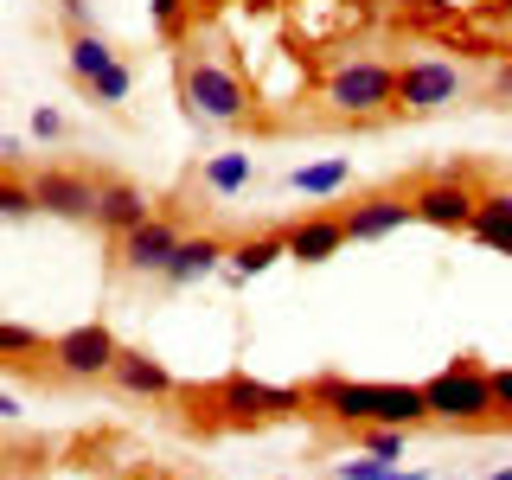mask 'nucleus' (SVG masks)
I'll use <instances>...</instances> for the list:
<instances>
[{"instance_id":"f8f14e48","label":"nucleus","mask_w":512,"mask_h":480,"mask_svg":"<svg viewBox=\"0 0 512 480\" xmlns=\"http://www.w3.org/2000/svg\"><path fill=\"white\" fill-rule=\"evenodd\" d=\"M352 244V231H346V218L340 212H308V218H295L288 224V263H327V256H340Z\"/></svg>"},{"instance_id":"cd10ccee","label":"nucleus","mask_w":512,"mask_h":480,"mask_svg":"<svg viewBox=\"0 0 512 480\" xmlns=\"http://www.w3.org/2000/svg\"><path fill=\"white\" fill-rule=\"evenodd\" d=\"M493 391H500V429H512V365L493 372Z\"/></svg>"},{"instance_id":"dca6fc26","label":"nucleus","mask_w":512,"mask_h":480,"mask_svg":"<svg viewBox=\"0 0 512 480\" xmlns=\"http://www.w3.org/2000/svg\"><path fill=\"white\" fill-rule=\"evenodd\" d=\"M276 256H288V231H256V237H237L231 244V276L237 282H250V276H263Z\"/></svg>"},{"instance_id":"423d86ee","label":"nucleus","mask_w":512,"mask_h":480,"mask_svg":"<svg viewBox=\"0 0 512 480\" xmlns=\"http://www.w3.org/2000/svg\"><path fill=\"white\" fill-rule=\"evenodd\" d=\"M468 103V71L442 58H410L397 64V116L410 122H429V116H448V109Z\"/></svg>"},{"instance_id":"4468645a","label":"nucleus","mask_w":512,"mask_h":480,"mask_svg":"<svg viewBox=\"0 0 512 480\" xmlns=\"http://www.w3.org/2000/svg\"><path fill=\"white\" fill-rule=\"evenodd\" d=\"M218 263H231V244H224L218 231H199V237H180V250H173V263H167V288H192V282H205Z\"/></svg>"},{"instance_id":"ddd939ff","label":"nucleus","mask_w":512,"mask_h":480,"mask_svg":"<svg viewBox=\"0 0 512 480\" xmlns=\"http://www.w3.org/2000/svg\"><path fill=\"white\" fill-rule=\"evenodd\" d=\"M109 384H116L122 397H141V404H167V397H180V384H173V372L154 359V352H135L122 346L116 372H109Z\"/></svg>"},{"instance_id":"20e7f679","label":"nucleus","mask_w":512,"mask_h":480,"mask_svg":"<svg viewBox=\"0 0 512 480\" xmlns=\"http://www.w3.org/2000/svg\"><path fill=\"white\" fill-rule=\"evenodd\" d=\"M423 391H429V410H436L442 429H461V436H493L500 429V391H493V372L474 352L448 359Z\"/></svg>"},{"instance_id":"7c9ffc66","label":"nucleus","mask_w":512,"mask_h":480,"mask_svg":"<svg viewBox=\"0 0 512 480\" xmlns=\"http://www.w3.org/2000/svg\"><path fill=\"white\" fill-rule=\"evenodd\" d=\"M154 480H199V474H154Z\"/></svg>"},{"instance_id":"f03ea898","label":"nucleus","mask_w":512,"mask_h":480,"mask_svg":"<svg viewBox=\"0 0 512 480\" xmlns=\"http://www.w3.org/2000/svg\"><path fill=\"white\" fill-rule=\"evenodd\" d=\"M186 404V423L199 429H269V423H288V416H301V384L288 391V384H263L250 372H224L218 384H192L180 391Z\"/></svg>"},{"instance_id":"7ed1b4c3","label":"nucleus","mask_w":512,"mask_h":480,"mask_svg":"<svg viewBox=\"0 0 512 480\" xmlns=\"http://www.w3.org/2000/svg\"><path fill=\"white\" fill-rule=\"evenodd\" d=\"M173 84H180V109L199 128H237L250 116V90L218 39H186L180 64H173Z\"/></svg>"},{"instance_id":"f3484780","label":"nucleus","mask_w":512,"mask_h":480,"mask_svg":"<svg viewBox=\"0 0 512 480\" xmlns=\"http://www.w3.org/2000/svg\"><path fill=\"white\" fill-rule=\"evenodd\" d=\"M64 64H71L77 84H96V77L116 64V45H109L103 32H71V45H64Z\"/></svg>"},{"instance_id":"412c9836","label":"nucleus","mask_w":512,"mask_h":480,"mask_svg":"<svg viewBox=\"0 0 512 480\" xmlns=\"http://www.w3.org/2000/svg\"><path fill=\"white\" fill-rule=\"evenodd\" d=\"M39 212V192H32V180L20 167H7V180H0V218L7 224H20V218H32Z\"/></svg>"},{"instance_id":"c756f323","label":"nucleus","mask_w":512,"mask_h":480,"mask_svg":"<svg viewBox=\"0 0 512 480\" xmlns=\"http://www.w3.org/2000/svg\"><path fill=\"white\" fill-rule=\"evenodd\" d=\"M493 103L512 109V58H500V71H493Z\"/></svg>"},{"instance_id":"0eeeda50","label":"nucleus","mask_w":512,"mask_h":480,"mask_svg":"<svg viewBox=\"0 0 512 480\" xmlns=\"http://www.w3.org/2000/svg\"><path fill=\"white\" fill-rule=\"evenodd\" d=\"M116 359H122V340L103 327V320L64 327L58 340H52V372H58V378H71V384H84V378H109V372H116Z\"/></svg>"},{"instance_id":"6ab92c4d","label":"nucleus","mask_w":512,"mask_h":480,"mask_svg":"<svg viewBox=\"0 0 512 480\" xmlns=\"http://www.w3.org/2000/svg\"><path fill=\"white\" fill-rule=\"evenodd\" d=\"M250 173H256V160L250 154H212L199 167V186L205 192H218V199H231V192H244L250 186Z\"/></svg>"},{"instance_id":"b1692460","label":"nucleus","mask_w":512,"mask_h":480,"mask_svg":"<svg viewBox=\"0 0 512 480\" xmlns=\"http://www.w3.org/2000/svg\"><path fill=\"white\" fill-rule=\"evenodd\" d=\"M352 436H359L365 448H372L378 461H397V455H404V436H410V429H391V423H378V429H352Z\"/></svg>"},{"instance_id":"5701e85b","label":"nucleus","mask_w":512,"mask_h":480,"mask_svg":"<svg viewBox=\"0 0 512 480\" xmlns=\"http://www.w3.org/2000/svg\"><path fill=\"white\" fill-rule=\"evenodd\" d=\"M84 90H90V103H109V109H116V103H122V96H128V90H135V71H128V64L116 58V64H109V71H103V77H96V84H84Z\"/></svg>"},{"instance_id":"2f4dec72","label":"nucleus","mask_w":512,"mask_h":480,"mask_svg":"<svg viewBox=\"0 0 512 480\" xmlns=\"http://www.w3.org/2000/svg\"><path fill=\"white\" fill-rule=\"evenodd\" d=\"M487 480H512V468H493V474H487Z\"/></svg>"},{"instance_id":"a878e982","label":"nucleus","mask_w":512,"mask_h":480,"mask_svg":"<svg viewBox=\"0 0 512 480\" xmlns=\"http://www.w3.org/2000/svg\"><path fill=\"white\" fill-rule=\"evenodd\" d=\"M154 32L160 39H180L186 32V0H154Z\"/></svg>"},{"instance_id":"4be33fe9","label":"nucleus","mask_w":512,"mask_h":480,"mask_svg":"<svg viewBox=\"0 0 512 480\" xmlns=\"http://www.w3.org/2000/svg\"><path fill=\"white\" fill-rule=\"evenodd\" d=\"M26 352H45V359H52V340H45V333H32V327H20V320H0V359L20 365Z\"/></svg>"},{"instance_id":"c85d7f7f","label":"nucleus","mask_w":512,"mask_h":480,"mask_svg":"<svg viewBox=\"0 0 512 480\" xmlns=\"http://www.w3.org/2000/svg\"><path fill=\"white\" fill-rule=\"evenodd\" d=\"M32 135H45V141L64 135V116H58V109H32Z\"/></svg>"},{"instance_id":"a211bd4d","label":"nucleus","mask_w":512,"mask_h":480,"mask_svg":"<svg viewBox=\"0 0 512 480\" xmlns=\"http://www.w3.org/2000/svg\"><path fill=\"white\" fill-rule=\"evenodd\" d=\"M474 237H480L487 250H506V256H512V192H480Z\"/></svg>"},{"instance_id":"393cba45","label":"nucleus","mask_w":512,"mask_h":480,"mask_svg":"<svg viewBox=\"0 0 512 480\" xmlns=\"http://www.w3.org/2000/svg\"><path fill=\"white\" fill-rule=\"evenodd\" d=\"M340 480H429L423 468H384V461H340Z\"/></svg>"},{"instance_id":"9d476101","label":"nucleus","mask_w":512,"mask_h":480,"mask_svg":"<svg viewBox=\"0 0 512 480\" xmlns=\"http://www.w3.org/2000/svg\"><path fill=\"white\" fill-rule=\"evenodd\" d=\"M32 192H39V212L71 218V224H96V192H103V180L71 173V167H45V173H32Z\"/></svg>"},{"instance_id":"473e14b6","label":"nucleus","mask_w":512,"mask_h":480,"mask_svg":"<svg viewBox=\"0 0 512 480\" xmlns=\"http://www.w3.org/2000/svg\"><path fill=\"white\" fill-rule=\"evenodd\" d=\"M333 480H340V474H333Z\"/></svg>"},{"instance_id":"6e6552de","label":"nucleus","mask_w":512,"mask_h":480,"mask_svg":"<svg viewBox=\"0 0 512 480\" xmlns=\"http://www.w3.org/2000/svg\"><path fill=\"white\" fill-rule=\"evenodd\" d=\"M340 218H346L352 244H378V237H391V231H404V224H416V192H404V186L359 192L352 205H340Z\"/></svg>"},{"instance_id":"9b49d317","label":"nucleus","mask_w":512,"mask_h":480,"mask_svg":"<svg viewBox=\"0 0 512 480\" xmlns=\"http://www.w3.org/2000/svg\"><path fill=\"white\" fill-rule=\"evenodd\" d=\"M173 250H180V231H173L167 218H148V224H135L128 237H116V256H122L128 276H167Z\"/></svg>"},{"instance_id":"f257e3e1","label":"nucleus","mask_w":512,"mask_h":480,"mask_svg":"<svg viewBox=\"0 0 512 480\" xmlns=\"http://www.w3.org/2000/svg\"><path fill=\"white\" fill-rule=\"evenodd\" d=\"M301 404L308 416H327V423H346V429H423L436 423L429 410V391L423 384H372V378H340V372H320L301 384Z\"/></svg>"},{"instance_id":"bb28decb","label":"nucleus","mask_w":512,"mask_h":480,"mask_svg":"<svg viewBox=\"0 0 512 480\" xmlns=\"http://www.w3.org/2000/svg\"><path fill=\"white\" fill-rule=\"evenodd\" d=\"M58 13L71 32H90V0H58Z\"/></svg>"},{"instance_id":"2eb2a0df","label":"nucleus","mask_w":512,"mask_h":480,"mask_svg":"<svg viewBox=\"0 0 512 480\" xmlns=\"http://www.w3.org/2000/svg\"><path fill=\"white\" fill-rule=\"evenodd\" d=\"M96 224L109 237H128L135 224H148V192L128 186V180H103V192H96Z\"/></svg>"},{"instance_id":"1a4fd4ad","label":"nucleus","mask_w":512,"mask_h":480,"mask_svg":"<svg viewBox=\"0 0 512 480\" xmlns=\"http://www.w3.org/2000/svg\"><path fill=\"white\" fill-rule=\"evenodd\" d=\"M480 192L461 173H436V180L416 186V224H436V231H474Z\"/></svg>"},{"instance_id":"aec40b11","label":"nucleus","mask_w":512,"mask_h":480,"mask_svg":"<svg viewBox=\"0 0 512 480\" xmlns=\"http://www.w3.org/2000/svg\"><path fill=\"white\" fill-rule=\"evenodd\" d=\"M346 180H352V160H346V154L314 160V167H295V173H288V186H295V192H308V199H327V192H340Z\"/></svg>"},{"instance_id":"39448f33","label":"nucleus","mask_w":512,"mask_h":480,"mask_svg":"<svg viewBox=\"0 0 512 480\" xmlns=\"http://www.w3.org/2000/svg\"><path fill=\"white\" fill-rule=\"evenodd\" d=\"M327 103L346 122H384L397 116V64L384 58H346L327 71Z\"/></svg>"}]
</instances>
